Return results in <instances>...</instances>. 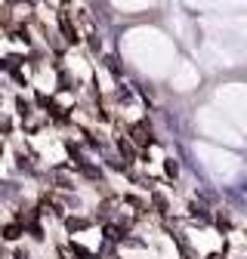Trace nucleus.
<instances>
[{
    "mask_svg": "<svg viewBox=\"0 0 247 259\" xmlns=\"http://www.w3.org/2000/svg\"><path fill=\"white\" fill-rule=\"evenodd\" d=\"M130 142H133L136 148H148V145H154L151 126H148L145 120H139V123H133V126H130Z\"/></svg>",
    "mask_w": 247,
    "mask_h": 259,
    "instance_id": "f257e3e1",
    "label": "nucleus"
},
{
    "mask_svg": "<svg viewBox=\"0 0 247 259\" xmlns=\"http://www.w3.org/2000/svg\"><path fill=\"white\" fill-rule=\"evenodd\" d=\"M59 25H62V31H65V40H68V44H77V40H80L77 25H71V16H68V13H59Z\"/></svg>",
    "mask_w": 247,
    "mask_h": 259,
    "instance_id": "f03ea898",
    "label": "nucleus"
},
{
    "mask_svg": "<svg viewBox=\"0 0 247 259\" xmlns=\"http://www.w3.org/2000/svg\"><path fill=\"white\" fill-rule=\"evenodd\" d=\"M25 232V225H19V222H10L7 225V229H4V238L7 241H19V235Z\"/></svg>",
    "mask_w": 247,
    "mask_h": 259,
    "instance_id": "7ed1b4c3",
    "label": "nucleus"
}]
</instances>
